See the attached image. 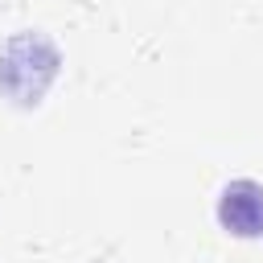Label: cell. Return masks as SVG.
<instances>
[{
	"mask_svg": "<svg viewBox=\"0 0 263 263\" xmlns=\"http://www.w3.org/2000/svg\"><path fill=\"white\" fill-rule=\"evenodd\" d=\"M218 222L238 238L263 234V185L259 181H230L218 193Z\"/></svg>",
	"mask_w": 263,
	"mask_h": 263,
	"instance_id": "obj_1",
	"label": "cell"
}]
</instances>
